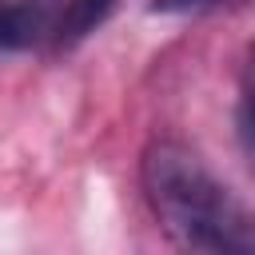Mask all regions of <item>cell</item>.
Listing matches in <instances>:
<instances>
[{
    "mask_svg": "<svg viewBox=\"0 0 255 255\" xmlns=\"http://www.w3.org/2000/svg\"><path fill=\"white\" fill-rule=\"evenodd\" d=\"M143 191L163 231L191 251H255V211L223 187L183 143L143 151Z\"/></svg>",
    "mask_w": 255,
    "mask_h": 255,
    "instance_id": "1",
    "label": "cell"
},
{
    "mask_svg": "<svg viewBox=\"0 0 255 255\" xmlns=\"http://www.w3.org/2000/svg\"><path fill=\"white\" fill-rule=\"evenodd\" d=\"M48 32L44 0H0V52L32 48Z\"/></svg>",
    "mask_w": 255,
    "mask_h": 255,
    "instance_id": "2",
    "label": "cell"
},
{
    "mask_svg": "<svg viewBox=\"0 0 255 255\" xmlns=\"http://www.w3.org/2000/svg\"><path fill=\"white\" fill-rule=\"evenodd\" d=\"M112 8H116V0H68L64 12H60V20H56V40L60 44L84 40L88 32H96L108 20Z\"/></svg>",
    "mask_w": 255,
    "mask_h": 255,
    "instance_id": "3",
    "label": "cell"
},
{
    "mask_svg": "<svg viewBox=\"0 0 255 255\" xmlns=\"http://www.w3.org/2000/svg\"><path fill=\"white\" fill-rule=\"evenodd\" d=\"M239 147L255 171V44L243 56V80H239Z\"/></svg>",
    "mask_w": 255,
    "mask_h": 255,
    "instance_id": "4",
    "label": "cell"
},
{
    "mask_svg": "<svg viewBox=\"0 0 255 255\" xmlns=\"http://www.w3.org/2000/svg\"><path fill=\"white\" fill-rule=\"evenodd\" d=\"M239 0H151V12L163 16H183V12H211V8H227Z\"/></svg>",
    "mask_w": 255,
    "mask_h": 255,
    "instance_id": "5",
    "label": "cell"
}]
</instances>
